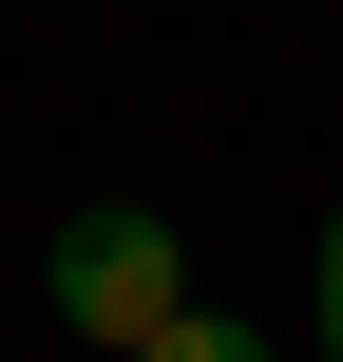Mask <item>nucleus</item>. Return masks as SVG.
<instances>
[{"mask_svg": "<svg viewBox=\"0 0 343 362\" xmlns=\"http://www.w3.org/2000/svg\"><path fill=\"white\" fill-rule=\"evenodd\" d=\"M325 362H343V229H325Z\"/></svg>", "mask_w": 343, "mask_h": 362, "instance_id": "3", "label": "nucleus"}, {"mask_svg": "<svg viewBox=\"0 0 343 362\" xmlns=\"http://www.w3.org/2000/svg\"><path fill=\"white\" fill-rule=\"evenodd\" d=\"M38 305H57L76 344H115V362H134L172 305H191V248H172L153 210H57V248H38Z\"/></svg>", "mask_w": 343, "mask_h": 362, "instance_id": "1", "label": "nucleus"}, {"mask_svg": "<svg viewBox=\"0 0 343 362\" xmlns=\"http://www.w3.org/2000/svg\"><path fill=\"white\" fill-rule=\"evenodd\" d=\"M134 362H286V344H267V325H210V305H172V325H153Z\"/></svg>", "mask_w": 343, "mask_h": 362, "instance_id": "2", "label": "nucleus"}]
</instances>
